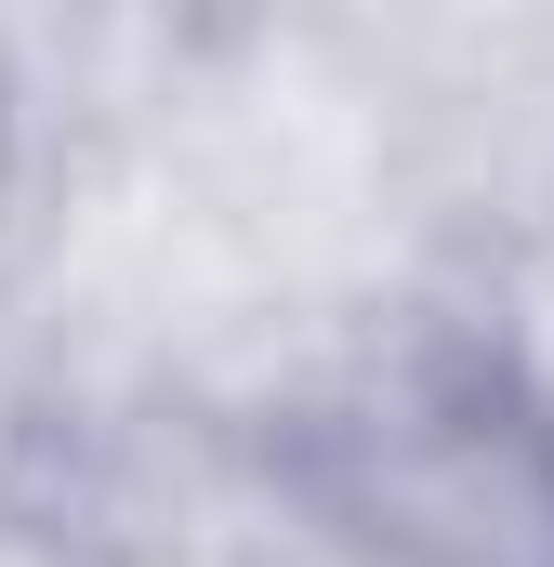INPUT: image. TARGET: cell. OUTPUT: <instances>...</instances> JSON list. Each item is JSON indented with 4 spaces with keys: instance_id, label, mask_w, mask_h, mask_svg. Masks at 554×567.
Here are the masks:
<instances>
[{
    "instance_id": "cell-5",
    "label": "cell",
    "mask_w": 554,
    "mask_h": 567,
    "mask_svg": "<svg viewBox=\"0 0 554 567\" xmlns=\"http://www.w3.org/2000/svg\"><path fill=\"white\" fill-rule=\"evenodd\" d=\"M343 567H357V555H343Z\"/></svg>"
},
{
    "instance_id": "cell-1",
    "label": "cell",
    "mask_w": 554,
    "mask_h": 567,
    "mask_svg": "<svg viewBox=\"0 0 554 567\" xmlns=\"http://www.w3.org/2000/svg\"><path fill=\"white\" fill-rule=\"evenodd\" d=\"M265 462L357 567H554V423L475 357L462 303H422Z\"/></svg>"
},
{
    "instance_id": "cell-2",
    "label": "cell",
    "mask_w": 554,
    "mask_h": 567,
    "mask_svg": "<svg viewBox=\"0 0 554 567\" xmlns=\"http://www.w3.org/2000/svg\"><path fill=\"white\" fill-rule=\"evenodd\" d=\"M462 330H475V357H489V370H502V383L554 423V212L515 238V251H489V265H475Z\"/></svg>"
},
{
    "instance_id": "cell-3",
    "label": "cell",
    "mask_w": 554,
    "mask_h": 567,
    "mask_svg": "<svg viewBox=\"0 0 554 567\" xmlns=\"http://www.w3.org/2000/svg\"><path fill=\"white\" fill-rule=\"evenodd\" d=\"M40 435H53V370H40L27 317L0 303V502H27V475H40Z\"/></svg>"
},
{
    "instance_id": "cell-4",
    "label": "cell",
    "mask_w": 554,
    "mask_h": 567,
    "mask_svg": "<svg viewBox=\"0 0 554 567\" xmlns=\"http://www.w3.org/2000/svg\"><path fill=\"white\" fill-rule=\"evenodd\" d=\"M0 567H106L80 528H53L40 502H0Z\"/></svg>"
}]
</instances>
